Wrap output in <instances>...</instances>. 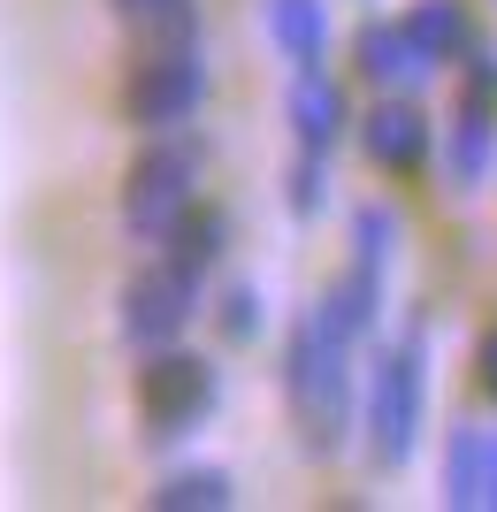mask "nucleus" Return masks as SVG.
<instances>
[{
    "instance_id": "9",
    "label": "nucleus",
    "mask_w": 497,
    "mask_h": 512,
    "mask_svg": "<svg viewBox=\"0 0 497 512\" xmlns=\"http://www.w3.org/2000/svg\"><path fill=\"white\" fill-rule=\"evenodd\" d=\"M222 253H230V214H222L215 199H192V207L176 214V230L161 237V260H169V268H184L192 283L215 276Z\"/></svg>"
},
{
    "instance_id": "3",
    "label": "nucleus",
    "mask_w": 497,
    "mask_h": 512,
    "mask_svg": "<svg viewBox=\"0 0 497 512\" xmlns=\"http://www.w3.org/2000/svg\"><path fill=\"white\" fill-rule=\"evenodd\" d=\"M207 107V54H199V31H176V39H146V54L130 62L123 77V115L138 130H184Z\"/></svg>"
},
{
    "instance_id": "4",
    "label": "nucleus",
    "mask_w": 497,
    "mask_h": 512,
    "mask_svg": "<svg viewBox=\"0 0 497 512\" xmlns=\"http://www.w3.org/2000/svg\"><path fill=\"white\" fill-rule=\"evenodd\" d=\"M192 199H199V146L184 130H153L138 161L123 169V230L138 245H161Z\"/></svg>"
},
{
    "instance_id": "7",
    "label": "nucleus",
    "mask_w": 497,
    "mask_h": 512,
    "mask_svg": "<svg viewBox=\"0 0 497 512\" xmlns=\"http://www.w3.org/2000/svg\"><path fill=\"white\" fill-rule=\"evenodd\" d=\"M283 115H291V138H299V153H337V138H345L352 107H345V85L322 69H291V100H283Z\"/></svg>"
},
{
    "instance_id": "2",
    "label": "nucleus",
    "mask_w": 497,
    "mask_h": 512,
    "mask_svg": "<svg viewBox=\"0 0 497 512\" xmlns=\"http://www.w3.org/2000/svg\"><path fill=\"white\" fill-rule=\"evenodd\" d=\"M421 413H429V337L406 329L398 344L375 352V375H368V459L383 474H398L413 459Z\"/></svg>"
},
{
    "instance_id": "20",
    "label": "nucleus",
    "mask_w": 497,
    "mask_h": 512,
    "mask_svg": "<svg viewBox=\"0 0 497 512\" xmlns=\"http://www.w3.org/2000/svg\"><path fill=\"white\" fill-rule=\"evenodd\" d=\"M459 62H467V100L497 107V54H490L482 39H467V54H459Z\"/></svg>"
},
{
    "instance_id": "6",
    "label": "nucleus",
    "mask_w": 497,
    "mask_h": 512,
    "mask_svg": "<svg viewBox=\"0 0 497 512\" xmlns=\"http://www.w3.org/2000/svg\"><path fill=\"white\" fill-rule=\"evenodd\" d=\"M199 291H207V283H192L184 268H169V260L138 268V276L123 283V306H115L123 344H130V352H161V344H176L184 329H192V314H199Z\"/></svg>"
},
{
    "instance_id": "8",
    "label": "nucleus",
    "mask_w": 497,
    "mask_h": 512,
    "mask_svg": "<svg viewBox=\"0 0 497 512\" xmlns=\"http://www.w3.org/2000/svg\"><path fill=\"white\" fill-rule=\"evenodd\" d=\"M360 146H368L375 169L413 176L421 161H429V115H421L406 92H383V107H375L368 123H360Z\"/></svg>"
},
{
    "instance_id": "17",
    "label": "nucleus",
    "mask_w": 497,
    "mask_h": 512,
    "mask_svg": "<svg viewBox=\"0 0 497 512\" xmlns=\"http://www.w3.org/2000/svg\"><path fill=\"white\" fill-rule=\"evenodd\" d=\"M115 16L130 31H146V39H176V31H199V8L192 0H108Z\"/></svg>"
},
{
    "instance_id": "5",
    "label": "nucleus",
    "mask_w": 497,
    "mask_h": 512,
    "mask_svg": "<svg viewBox=\"0 0 497 512\" xmlns=\"http://www.w3.org/2000/svg\"><path fill=\"white\" fill-rule=\"evenodd\" d=\"M138 383H130V398H138V428H146V444H176V436H192L207 413H215V367L199 360V352H176V344H161V352H138Z\"/></svg>"
},
{
    "instance_id": "16",
    "label": "nucleus",
    "mask_w": 497,
    "mask_h": 512,
    "mask_svg": "<svg viewBox=\"0 0 497 512\" xmlns=\"http://www.w3.org/2000/svg\"><path fill=\"white\" fill-rule=\"evenodd\" d=\"M390 253H398V222H390V207H352V268L390 276Z\"/></svg>"
},
{
    "instance_id": "15",
    "label": "nucleus",
    "mask_w": 497,
    "mask_h": 512,
    "mask_svg": "<svg viewBox=\"0 0 497 512\" xmlns=\"http://www.w3.org/2000/svg\"><path fill=\"white\" fill-rule=\"evenodd\" d=\"M230 505H238V482L222 467H176L153 490V512H230Z\"/></svg>"
},
{
    "instance_id": "10",
    "label": "nucleus",
    "mask_w": 497,
    "mask_h": 512,
    "mask_svg": "<svg viewBox=\"0 0 497 512\" xmlns=\"http://www.w3.org/2000/svg\"><path fill=\"white\" fill-rule=\"evenodd\" d=\"M352 54H360V77H368L375 92H413L421 77H429V62H421V46L406 39V23H360V39H352Z\"/></svg>"
},
{
    "instance_id": "11",
    "label": "nucleus",
    "mask_w": 497,
    "mask_h": 512,
    "mask_svg": "<svg viewBox=\"0 0 497 512\" xmlns=\"http://www.w3.org/2000/svg\"><path fill=\"white\" fill-rule=\"evenodd\" d=\"M260 23L291 69H322L329 62V0H260Z\"/></svg>"
},
{
    "instance_id": "18",
    "label": "nucleus",
    "mask_w": 497,
    "mask_h": 512,
    "mask_svg": "<svg viewBox=\"0 0 497 512\" xmlns=\"http://www.w3.org/2000/svg\"><path fill=\"white\" fill-rule=\"evenodd\" d=\"M322 184H329V153H299V161H291V214H322Z\"/></svg>"
},
{
    "instance_id": "19",
    "label": "nucleus",
    "mask_w": 497,
    "mask_h": 512,
    "mask_svg": "<svg viewBox=\"0 0 497 512\" xmlns=\"http://www.w3.org/2000/svg\"><path fill=\"white\" fill-rule=\"evenodd\" d=\"M215 321H222V337H230V344H253L260 337V291H253V283H230Z\"/></svg>"
},
{
    "instance_id": "12",
    "label": "nucleus",
    "mask_w": 497,
    "mask_h": 512,
    "mask_svg": "<svg viewBox=\"0 0 497 512\" xmlns=\"http://www.w3.org/2000/svg\"><path fill=\"white\" fill-rule=\"evenodd\" d=\"M490 169H497V123L482 100H467L452 115V138H444V184L475 192V184H490Z\"/></svg>"
},
{
    "instance_id": "22",
    "label": "nucleus",
    "mask_w": 497,
    "mask_h": 512,
    "mask_svg": "<svg viewBox=\"0 0 497 512\" xmlns=\"http://www.w3.org/2000/svg\"><path fill=\"white\" fill-rule=\"evenodd\" d=\"M482 505H490V512H497V444H490V497H482Z\"/></svg>"
},
{
    "instance_id": "1",
    "label": "nucleus",
    "mask_w": 497,
    "mask_h": 512,
    "mask_svg": "<svg viewBox=\"0 0 497 512\" xmlns=\"http://www.w3.org/2000/svg\"><path fill=\"white\" fill-rule=\"evenodd\" d=\"M352 352H360V337H345L322 314V299L283 337V398H291V421L314 459H337L352 444Z\"/></svg>"
},
{
    "instance_id": "14",
    "label": "nucleus",
    "mask_w": 497,
    "mask_h": 512,
    "mask_svg": "<svg viewBox=\"0 0 497 512\" xmlns=\"http://www.w3.org/2000/svg\"><path fill=\"white\" fill-rule=\"evenodd\" d=\"M406 39L421 46V62H459L467 54V39H475V23H467V0H413L406 16Z\"/></svg>"
},
{
    "instance_id": "21",
    "label": "nucleus",
    "mask_w": 497,
    "mask_h": 512,
    "mask_svg": "<svg viewBox=\"0 0 497 512\" xmlns=\"http://www.w3.org/2000/svg\"><path fill=\"white\" fill-rule=\"evenodd\" d=\"M475 367H482V390L497 398V321L482 329V352H475Z\"/></svg>"
},
{
    "instance_id": "13",
    "label": "nucleus",
    "mask_w": 497,
    "mask_h": 512,
    "mask_svg": "<svg viewBox=\"0 0 497 512\" xmlns=\"http://www.w3.org/2000/svg\"><path fill=\"white\" fill-rule=\"evenodd\" d=\"M490 428H475V421H459L452 428V444H444V505L452 512H467V505H482L490 497Z\"/></svg>"
}]
</instances>
